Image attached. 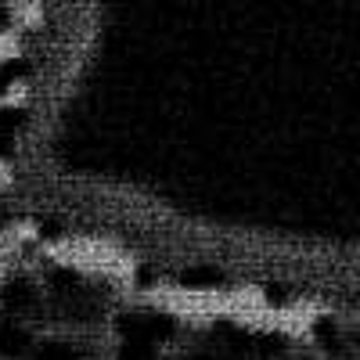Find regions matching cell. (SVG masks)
<instances>
[{
	"instance_id": "obj_1",
	"label": "cell",
	"mask_w": 360,
	"mask_h": 360,
	"mask_svg": "<svg viewBox=\"0 0 360 360\" xmlns=\"http://www.w3.org/2000/svg\"><path fill=\"white\" fill-rule=\"evenodd\" d=\"M314 342H317V349H324V353H342V332H339V324L332 321V317H317L314 321Z\"/></svg>"
},
{
	"instance_id": "obj_2",
	"label": "cell",
	"mask_w": 360,
	"mask_h": 360,
	"mask_svg": "<svg viewBox=\"0 0 360 360\" xmlns=\"http://www.w3.org/2000/svg\"><path fill=\"white\" fill-rule=\"evenodd\" d=\"M180 285L184 288H195V292H209V288H220L224 285V274L217 266H191L180 274Z\"/></svg>"
},
{
	"instance_id": "obj_3",
	"label": "cell",
	"mask_w": 360,
	"mask_h": 360,
	"mask_svg": "<svg viewBox=\"0 0 360 360\" xmlns=\"http://www.w3.org/2000/svg\"><path fill=\"white\" fill-rule=\"evenodd\" d=\"M191 360H245V356H238V353H227V349H220V353H195Z\"/></svg>"
}]
</instances>
